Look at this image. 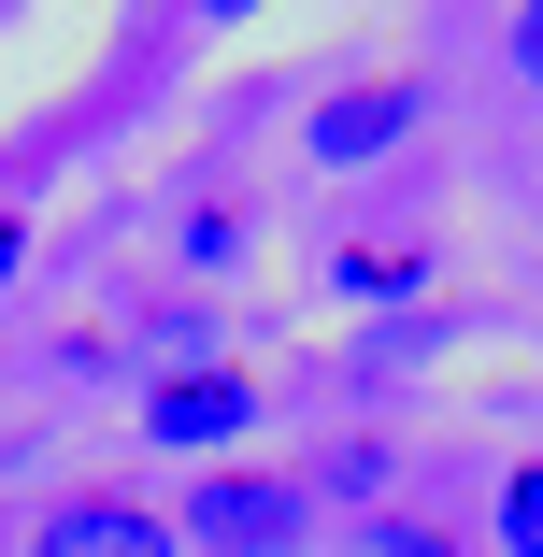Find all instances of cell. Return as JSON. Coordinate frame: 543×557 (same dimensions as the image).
Wrapping results in <instances>:
<instances>
[{
	"label": "cell",
	"instance_id": "6",
	"mask_svg": "<svg viewBox=\"0 0 543 557\" xmlns=\"http://www.w3.org/2000/svg\"><path fill=\"white\" fill-rule=\"evenodd\" d=\"M344 557H458V529H444V515H386V500H372V515L344 529Z\"/></svg>",
	"mask_w": 543,
	"mask_h": 557
},
{
	"label": "cell",
	"instance_id": "4",
	"mask_svg": "<svg viewBox=\"0 0 543 557\" xmlns=\"http://www.w3.org/2000/svg\"><path fill=\"white\" fill-rule=\"evenodd\" d=\"M29 557H186V543H172V515L129 500V486H72V500H44Z\"/></svg>",
	"mask_w": 543,
	"mask_h": 557
},
{
	"label": "cell",
	"instance_id": "2",
	"mask_svg": "<svg viewBox=\"0 0 543 557\" xmlns=\"http://www.w3.org/2000/svg\"><path fill=\"white\" fill-rule=\"evenodd\" d=\"M144 443L158 458H244L258 443V372H230V358H172L158 386H144Z\"/></svg>",
	"mask_w": 543,
	"mask_h": 557
},
{
	"label": "cell",
	"instance_id": "3",
	"mask_svg": "<svg viewBox=\"0 0 543 557\" xmlns=\"http://www.w3.org/2000/svg\"><path fill=\"white\" fill-rule=\"evenodd\" d=\"M415 129H429V86H415V72H372V86H330V100L300 115V158H314V172H372V158H400Z\"/></svg>",
	"mask_w": 543,
	"mask_h": 557
},
{
	"label": "cell",
	"instance_id": "7",
	"mask_svg": "<svg viewBox=\"0 0 543 557\" xmlns=\"http://www.w3.org/2000/svg\"><path fill=\"white\" fill-rule=\"evenodd\" d=\"M486 529H501V557H543V458H515V472H501Z\"/></svg>",
	"mask_w": 543,
	"mask_h": 557
},
{
	"label": "cell",
	"instance_id": "1",
	"mask_svg": "<svg viewBox=\"0 0 543 557\" xmlns=\"http://www.w3.org/2000/svg\"><path fill=\"white\" fill-rule=\"evenodd\" d=\"M314 529H330V500H314L300 472H272V458H214L172 500V543L186 557H314Z\"/></svg>",
	"mask_w": 543,
	"mask_h": 557
},
{
	"label": "cell",
	"instance_id": "8",
	"mask_svg": "<svg viewBox=\"0 0 543 557\" xmlns=\"http://www.w3.org/2000/svg\"><path fill=\"white\" fill-rule=\"evenodd\" d=\"M501 72L543 100V0H515V15H501Z\"/></svg>",
	"mask_w": 543,
	"mask_h": 557
},
{
	"label": "cell",
	"instance_id": "10",
	"mask_svg": "<svg viewBox=\"0 0 543 557\" xmlns=\"http://www.w3.org/2000/svg\"><path fill=\"white\" fill-rule=\"evenodd\" d=\"M200 15H214V29H230V15H272V0H200Z\"/></svg>",
	"mask_w": 543,
	"mask_h": 557
},
{
	"label": "cell",
	"instance_id": "5",
	"mask_svg": "<svg viewBox=\"0 0 543 557\" xmlns=\"http://www.w3.org/2000/svg\"><path fill=\"white\" fill-rule=\"evenodd\" d=\"M429 286V244L415 230H358V244H330V300H415Z\"/></svg>",
	"mask_w": 543,
	"mask_h": 557
},
{
	"label": "cell",
	"instance_id": "9",
	"mask_svg": "<svg viewBox=\"0 0 543 557\" xmlns=\"http://www.w3.org/2000/svg\"><path fill=\"white\" fill-rule=\"evenodd\" d=\"M15 272H29V214H0V300H15Z\"/></svg>",
	"mask_w": 543,
	"mask_h": 557
}]
</instances>
